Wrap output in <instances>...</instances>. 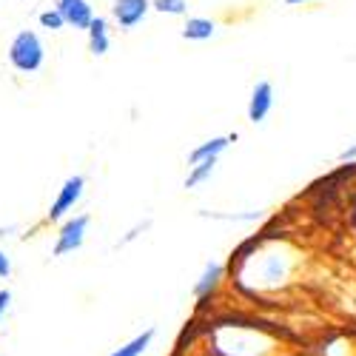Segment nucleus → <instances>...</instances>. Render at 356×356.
I'll list each match as a JSON object with an SVG mask.
<instances>
[{"instance_id":"f257e3e1","label":"nucleus","mask_w":356,"mask_h":356,"mask_svg":"<svg viewBox=\"0 0 356 356\" xmlns=\"http://www.w3.org/2000/svg\"><path fill=\"white\" fill-rule=\"evenodd\" d=\"M6 60L17 74H38L46 66V43L35 29H17L9 40Z\"/></svg>"},{"instance_id":"39448f33","label":"nucleus","mask_w":356,"mask_h":356,"mask_svg":"<svg viewBox=\"0 0 356 356\" xmlns=\"http://www.w3.org/2000/svg\"><path fill=\"white\" fill-rule=\"evenodd\" d=\"M152 0H111L108 20L120 32H134V29L152 15Z\"/></svg>"},{"instance_id":"9d476101","label":"nucleus","mask_w":356,"mask_h":356,"mask_svg":"<svg viewBox=\"0 0 356 356\" xmlns=\"http://www.w3.org/2000/svg\"><path fill=\"white\" fill-rule=\"evenodd\" d=\"M86 46L92 57H106L111 49V20L106 15H97L95 23L86 32Z\"/></svg>"},{"instance_id":"0eeeda50","label":"nucleus","mask_w":356,"mask_h":356,"mask_svg":"<svg viewBox=\"0 0 356 356\" xmlns=\"http://www.w3.org/2000/svg\"><path fill=\"white\" fill-rule=\"evenodd\" d=\"M225 271H228V265L220 262V259H209V262L202 265L200 277H197L194 285H191V296H194L200 305H205V302H209L211 296L220 291V285L225 282Z\"/></svg>"},{"instance_id":"dca6fc26","label":"nucleus","mask_w":356,"mask_h":356,"mask_svg":"<svg viewBox=\"0 0 356 356\" xmlns=\"http://www.w3.org/2000/svg\"><path fill=\"white\" fill-rule=\"evenodd\" d=\"M38 26H40V29H46V32H63V29H69V26H66V20L60 17V12H57L54 6L43 9V12L38 15Z\"/></svg>"},{"instance_id":"20e7f679","label":"nucleus","mask_w":356,"mask_h":356,"mask_svg":"<svg viewBox=\"0 0 356 356\" xmlns=\"http://www.w3.org/2000/svg\"><path fill=\"white\" fill-rule=\"evenodd\" d=\"M88 228H92V214L88 211H77L69 220H63L57 225L54 234V245H51V257H72L86 245Z\"/></svg>"},{"instance_id":"aec40b11","label":"nucleus","mask_w":356,"mask_h":356,"mask_svg":"<svg viewBox=\"0 0 356 356\" xmlns=\"http://www.w3.org/2000/svg\"><path fill=\"white\" fill-rule=\"evenodd\" d=\"M342 165H356V143H350V145H345L342 152H339V157H337Z\"/></svg>"},{"instance_id":"f03ea898","label":"nucleus","mask_w":356,"mask_h":356,"mask_svg":"<svg viewBox=\"0 0 356 356\" xmlns=\"http://www.w3.org/2000/svg\"><path fill=\"white\" fill-rule=\"evenodd\" d=\"M257 259H243V262H254L259 265V277L254 280V291H268V288H280L288 282L291 271H293V259L285 254V251H277V248H268V251H254Z\"/></svg>"},{"instance_id":"f3484780","label":"nucleus","mask_w":356,"mask_h":356,"mask_svg":"<svg viewBox=\"0 0 356 356\" xmlns=\"http://www.w3.org/2000/svg\"><path fill=\"white\" fill-rule=\"evenodd\" d=\"M154 222H152V217H145V220H140V222H134L123 236H120V240H117L114 243V248H126V245H131V243H137L140 240V236L148 231V228H152Z\"/></svg>"},{"instance_id":"2eb2a0df","label":"nucleus","mask_w":356,"mask_h":356,"mask_svg":"<svg viewBox=\"0 0 356 356\" xmlns=\"http://www.w3.org/2000/svg\"><path fill=\"white\" fill-rule=\"evenodd\" d=\"M152 9L165 17H186L188 15V0H152Z\"/></svg>"},{"instance_id":"4be33fe9","label":"nucleus","mask_w":356,"mask_h":356,"mask_svg":"<svg viewBox=\"0 0 356 356\" xmlns=\"http://www.w3.org/2000/svg\"><path fill=\"white\" fill-rule=\"evenodd\" d=\"M17 231V225H0V240H6V236H12Z\"/></svg>"},{"instance_id":"6e6552de","label":"nucleus","mask_w":356,"mask_h":356,"mask_svg":"<svg viewBox=\"0 0 356 356\" xmlns=\"http://www.w3.org/2000/svg\"><path fill=\"white\" fill-rule=\"evenodd\" d=\"M51 6L60 12V17L66 20L69 29H74V32H88V26L95 23L97 12L92 6V0H51Z\"/></svg>"},{"instance_id":"412c9836","label":"nucleus","mask_w":356,"mask_h":356,"mask_svg":"<svg viewBox=\"0 0 356 356\" xmlns=\"http://www.w3.org/2000/svg\"><path fill=\"white\" fill-rule=\"evenodd\" d=\"M285 6H311V3H322V0H282Z\"/></svg>"},{"instance_id":"f8f14e48","label":"nucleus","mask_w":356,"mask_h":356,"mask_svg":"<svg viewBox=\"0 0 356 356\" xmlns=\"http://www.w3.org/2000/svg\"><path fill=\"white\" fill-rule=\"evenodd\" d=\"M154 337H157V328H154V325H148L145 331L134 334V337L126 339L123 345H117L108 356H145L148 348H152V342H154Z\"/></svg>"},{"instance_id":"9b49d317","label":"nucleus","mask_w":356,"mask_h":356,"mask_svg":"<svg viewBox=\"0 0 356 356\" xmlns=\"http://www.w3.org/2000/svg\"><path fill=\"white\" fill-rule=\"evenodd\" d=\"M214 35H217V20L202 17V15L186 17V23L180 29V38L188 40V43H209Z\"/></svg>"},{"instance_id":"6ab92c4d","label":"nucleus","mask_w":356,"mask_h":356,"mask_svg":"<svg viewBox=\"0 0 356 356\" xmlns=\"http://www.w3.org/2000/svg\"><path fill=\"white\" fill-rule=\"evenodd\" d=\"M12 271H15V262H12L9 251L0 248V280H9V277H12Z\"/></svg>"},{"instance_id":"ddd939ff","label":"nucleus","mask_w":356,"mask_h":356,"mask_svg":"<svg viewBox=\"0 0 356 356\" xmlns=\"http://www.w3.org/2000/svg\"><path fill=\"white\" fill-rule=\"evenodd\" d=\"M217 163H220V160H205V163L188 165V174H186V180H183V188H188V191L202 188V186L217 174Z\"/></svg>"},{"instance_id":"4468645a","label":"nucleus","mask_w":356,"mask_h":356,"mask_svg":"<svg viewBox=\"0 0 356 356\" xmlns=\"http://www.w3.org/2000/svg\"><path fill=\"white\" fill-rule=\"evenodd\" d=\"M202 220H214V222H240V225H251L262 220V211L248 209V211H200Z\"/></svg>"},{"instance_id":"7ed1b4c3","label":"nucleus","mask_w":356,"mask_h":356,"mask_svg":"<svg viewBox=\"0 0 356 356\" xmlns=\"http://www.w3.org/2000/svg\"><path fill=\"white\" fill-rule=\"evenodd\" d=\"M83 197H86V177L83 174H69L60 183V188H57L43 222L46 225H60L63 220H69L74 214V209L83 202Z\"/></svg>"},{"instance_id":"5701e85b","label":"nucleus","mask_w":356,"mask_h":356,"mask_svg":"<svg viewBox=\"0 0 356 356\" xmlns=\"http://www.w3.org/2000/svg\"><path fill=\"white\" fill-rule=\"evenodd\" d=\"M23 3H35V0H23Z\"/></svg>"},{"instance_id":"1a4fd4ad","label":"nucleus","mask_w":356,"mask_h":356,"mask_svg":"<svg viewBox=\"0 0 356 356\" xmlns=\"http://www.w3.org/2000/svg\"><path fill=\"white\" fill-rule=\"evenodd\" d=\"M231 143H236V134H214L209 140L197 143L188 152V165H197V163H205V160H220L231 148Z\"/></svg>"},{"instance_id":"423d86ee","label":"nucleus","mask_w":356,"mask_h":356,"mask_svg":"<svg viewBox=\"0 0 356 356\" xmlns=\"http://www.w3.org/2000/svg\"><path fill=\"white\" fill-rule=\"evenodd\" d=\"M274 103H277L274 83H271V80H257V83L251 86L248 106H245L248 123H254V126H262V123H265V120H268V117H271V111H274Z\"/></svg>"},{"instance_id":"a211bd4d","label":"nucleus","mask_w":356,"mask_h":356,"mask_svg":"<svg viewBox=\"0 0 356 356\" xmlns=\"http://www.w3.org/2000/svg\"><path fill=\"white\" fill-rule=\"evenodd\" d=\"M12 300H15V293L9 288H0V322H3L12 311Z\"/></svg>"}]
</instances>
